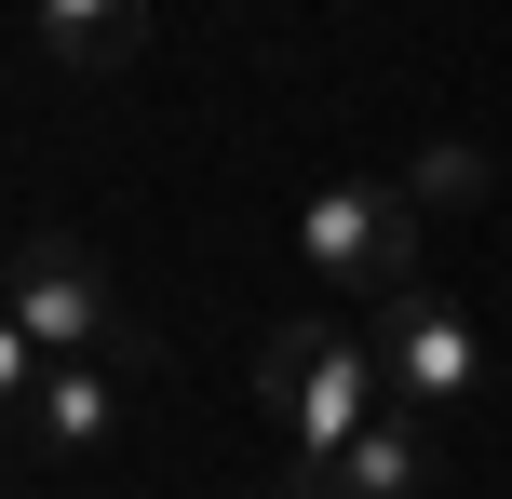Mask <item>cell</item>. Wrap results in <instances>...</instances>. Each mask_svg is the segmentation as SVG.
Here are the masks:
<instances>
[{
    "label": "cell",
    "instance_id": "1",
    "mask_svg": "<svg viewBox=\"0 0 512 499\" xmlns=\"http://www.w3.org/2000/svg\"><path fill=\"white\" fill-rule=\"evenodd\" d=\"M256 405H270V419H283V446H297L283 499H310L337 459L364 446V419L391 405L378 324H270V338H256Z\"/></svg>",
    "mask_w": 512,
    "mask_h": 499
},
{
    "label": "cell",
    "instance_id": "2",
    "mask_svg": "<svg viewBox=\"0 0 512 499\" xmlns=\"http://www.w3.org/2000/svg\"><path fill=\"white\" fill-rule=\"evenodd\" d=\"M297 257H310V284L351 297V311L432 284V270H418V189H405V176H337V189H310V203H297Z\"/></svg>",
    "mask_w": 512,
    "mask_h": 499
},
{
    "label": "cell",
    "instance_id": "3",
    "mask_svg": "<svg viewBox=\"0 0 512 499\" xmlns=\"http://www.w3.org/2000/svg\"><path fill=\"white\" fill-rule=\"evenodd\" d=\"M378 365H391V405H418V419H472L486 405V338H472V311L445 284H405L378 297Z\"/></svg>",
    "mask_w": 512,
    "mask_h": 499
},
{
    "label": "cell",
    "instance_id": "4",
    "mask_svg": "<svg viewBox=\"0 0 512 499\" xmlns=\"http://www.w3.org/2000/svg\"><path fill=\"white\" fill-rule=\"evenodd\" d=\"M0 392H14V459H95L122 432V378L95 351H27L0 338Z\"/></svg>",
    "mask_w": 512,
    "mask_h": 499
},
{
    "label": "cell",
    "instance_id": "5",
    "mask_svg": "<svg viewBox=\"0 0 512 499\" xmlns=\"http://www.w3.org/2000/svg\"><path fill=\"white\" fill-rule=\"evenodd\" d=\"M0 324H14L27 351H108V338H122V297H108V270L81 257L68 230H14V284H0Z\"/></svg>",
    "mask_w": 512,
    "mask_h": 499
},
{
    "label": "cell",
    "instance_id": "6",
    "mask_svg": "<svg viewBox=\"0 0 512 499\" xmlns=\"http://www.w3.org/2000/svg\"><path fill=\"white\" fill-rule=\"evenodd\" d=\"M135 41H149V0H27V54H41L54 81L135 68Z\"/></svg>",
    "mask_w": 512,
    "mask_h": 499
},
{
    "label": "cell",
    "instance_id": "7",
    "mask_svg": "<svg viewBox=\"0 0 512 499\" xmlns=\"http://www.w3.org/2000/svg\"><path fill=\"white\" fill-rule=\"evenodd\" d=\"M432 473H445V459H432V419H418V405H378L364 446L337 459L310 499H432Z\"/></svg>",
    "mask_w": 512,
    "mask_h": 499
},
{
    "label": "cell",
    "instance_id": "8",
    "mask_svg": "<svg viewBox=\"0 0 512 499\" xmlns=\"http://www.w3.org/2000/svg\"><path fill=\"white\" fill-rule=\"evenodd\" d=\"M405 189H418V203H459V189H486V176H472V149H432Z\"/></svg>",
    "mask_w": 512,
    "mask_h": 499
}]
</instances>
